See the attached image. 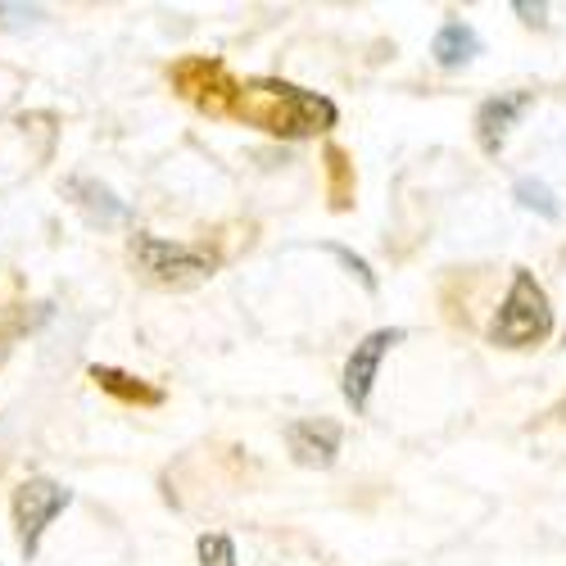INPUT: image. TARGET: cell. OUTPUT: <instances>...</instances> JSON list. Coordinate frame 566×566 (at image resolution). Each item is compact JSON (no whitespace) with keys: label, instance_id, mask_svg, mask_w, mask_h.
Here are the masks:
<instances>
[{"label":"cell","instance_id":"obj_1","mask_svg":"<svg viewBox=\"0 0 566 566\" xmlns=\"http://www.w3.org/2000/svg\"><path fill=\"white\" fill-rule=\"evenodd\" d=\"M209 114H227L241 118L245 127H259L268 136H286V140H304V136H322L336 127V105L317 96V91H304L295 82L281 77H250V82H231L218 91V101Z\"/></svg>","mask_w":566,"mask_h":566},{"label":"cell","instance_id":"obj_2","mask_svg":"<svg viewBox=\"0 0 566 566\" xmlns=\"http://www.w3.org/2000/svg\"><path fill=\"white\" fill-rule=\"evenodd\" d=\"M553 336V304L548 291L535 281L531 268H516L512 272V286L490 322V340L503 349H535Z\"/></svg>","mask_w":566,"mask_h":566},{"label":"cell","instance_id":"obj_3","mask_svg":"<svg viewBox=\"0 0 566 566\" xmlns=\"http://www.w3.org/2000/svg\"><path fill=\"white\" fill-rule=\"evenodd\" d=\"M132 259L140 263L155 286H168V291H186V286H200L218 272V259L196 250V245H172V241H159L150 231H136L132 235Z\"/></svg>","mask_w":566,"mask_h":566},{"label":"cell","instance_id":"obj_4","mask_svg":"<svg viewBox=\"0 0 566 566\" xmlns=\"http://www.w3.org/2000/svg\"><path fill=\"white\" fill-rule=\"evenodd\" d=\"M69 503H73V490L60 485V481H51V476H28L14 490V531H19V548H23L28 562L36 557L45 526H51Z\"/></svg>","mask_w":566,"mask_h":566},{"label":"cell","instance_id":"obj_5","mask_svg":"<svg viewBox=\"0 0 566 566\" xmlns=\"http://www.w3.org/2000/svg\"><path fill=\"white\" fill-rule=\"evenodd\" d=\"M403 336H408L403 326H381V332H371V336H363V340L354 345V354H349V363H345V381H340V395H345V403H349L354 412H367L376 371H381V358H386Z\"/></svg>","mask_w":566,"mask_h":566},{"label":"cell","instance_id":"obj_6","mask_svg":"<svg viewBox=\"0 0 566 566\" xmlns=\"http://www.w3.org/2000/svg\"><path fill=\"white\" fill-rule=\"evenodd\" d=\"M535 105V91H499V96H490L481 109H476V140L485 155H499L507 146L512 127L522 123V114Z\"/></svg>","mask_w":566,"mask_h":566},{"label":"cell","instance_id":"obj_7","mask_svg":"<svg viewBox=\"0 0 566 566\" xmlns=\"http://www.w3.org/2000/svg\"><path fill=\"white\" fill-rule=\"evenodd\" d=\"M286 444H291L300 467L326 471V467H336V458H340V427L336 421H326V417H300V421L286 427Z\"/></svg>","mask_w":566,"mask_h":566},{"label":"cell","instance_id":"obj_8","mask_svg":"<svg viewBox=\"0 0 566 566\" xmlns=\"http://www.w3.org/2000/svg\"><path fill=\"white\" fill-rule=\"evenodd\" d=\"M69 200L96 222V227H118V222H127L132 218V209L109 191L105 181H96V177H69Z\"/></svg>","mask_w":566,"mask_h":566},{"label":"cell","instance_id":"obj_9","mask_svg":"<svg viewBox=\"0 0 566 566\" xmlns=\"http://www.w3.org/2000/svg\"><path fill=\"white\" fill-rule=\"evenodd\" d=\"M481 51H485L481 32L471 28V23H462V19L440 23V32H436V41H431V60H436L440 69H449V73H453V69H467Z\"/></svg>","mask_w":566,"mask_h":566},{"label":"cell","instance_id":"obj_10","mask_svg":"<svg viewBox=\"0 0 566 566\" xmlns=\"http://www.w3.org/2000/svg\"><path fill=\"white\" fill-rule=\"evenodd\" d=\"M91 381H96L101 390H109V395H118L123 403H164V390H155V386H146L140 376H127V371H118V367H91Z\"/></svg>","mask_w":566,"mask_h":566},{"label":"cell","instance_id":"obj_11","mask_svg":"<svg viewBox=\"0 0 566 566\" xmlns=\"http://www.w3.org/2000/svg\"><path fill=\"white\" fill-rule=\"evenodd\" d=\"M326 177H332V209H349L354 205V164L340 146H326Z\"/></svg>","mask_w":566,"mask_h":566},{"label":"cell","instance_id":"obj_12","mask_svg":"<svg viewBox=\"0 0 566 566\" xmlns=\"http://www.w3.org/2000/svg\"><path fill=\"white\" fill-rule=\"evenodd\" d=\"M512 196H516V205H522V209H531V213H539V218H548V222H557V218H562L557 196L548 191L544 181H535V177H516Z\"/></svg>","mask_w":566,"mask_h":566},{"label":"cell","instance_id":"obj_13","mask_svg":"<svg viewBox=\"0 0 566 566\" xmlns=\"http://www.w3.org/2000/svg\"><path fill=\"white\" fill-rule=\"evenodd\" d=\"M196 553H200V566H241V557H235V539L213 531V535H200L196 539Z\"/></svg>","mask_w":566,"mask_h":566},{"label":"cell","instance_id":"obj_14","mask_svg":"<svg viewBox=\"0 0 566 566\" xmlns=\"http://www.w3.org/2000/svg\"><path fill=\"white\" fill-rule=\"evenodd\" d=\"M322 250L332 254V259H340V268L354 272V276L363 281V291H367V295H376V272H371V263H367L363 254H354V250H345V245H336V241H332V245H322Z\"/></svg>","mask_w":566,"mask_h":566},{"label":"cell","instance_id":"obj_15","mask_svg":"<svg viewBox=\"0 0 566 566\" xmlns=\"http://www.w3.org/2000/svg\"><path fill=\"white\" fill-rule=\"evenodd\" d=\"M516 14H522L531 28H544L548 23V6H531V0H516V6H512Z\"/></svg>","mask_w":566,"mask_h":566},{"label":"cell","instance_id":"obj_16","mask_svg":"<svg viewBox=\"0 0 566 566\" xmlns=\"http://www.w3.org/2000/svg\"><path fill=\"white\" fill-rule=\"evenodd\" d=\"M6 358H10V336L0 332V363H6Z\"/></svg>","mask_w":566,"mask_h":566}]
</instances>
